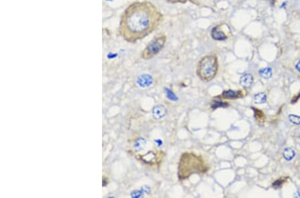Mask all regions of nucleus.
Returning a JSON list of instances; mask_svg holds the SVG:
<instances>
[{"label": "nucleus", "mask_w": 300, "mask_h": 198, "mask_svg": "<svg viewBox=\"0 0 300 198\" xmlns=\"http://www.w3.org/2000/svg\"><path fill=\"white\" fill-rule=\"evenodd\" d=\"M283 183H284V182L281 181V179L277 180V181H276L274 182V183H273V186L275 187H280Z\"/></svg>", "instance_id": "nucleus-21"}, {"label": "nucleus", "mask_w": 300, "mask_h": 198, "mask_svg": "<svg viewBox=\"0 0 300 198\" xmlns=\"http://www.w3.org/2000/svg\"><path fill=\"white\" fill-rule=\"evenodd\" d=\"M145 144H146V140H145L144 138H141L138 139L136 140L134 145V147L135 149V150L137 152L142 150V149H143V147H145Z\"/></svg>", "instance_id": "nucleus-13"}, {"label": "nucleus", "mask_w": 300, "mask_h": 198, "mask_svg": "<svg viewBox=\"0 0 300 198\" xmlns=\"http://www.w3.org/2000/svg\"><path fill=\"white\" fill-rule=\"evenodd\" d=\"M289 120L293 123V124H300V117L294 116V115H290L289 116Z\"/></svg>", "instance_id": "nucleus-17"}, {"label": "nucleus", "mask_w": 300, "mask_h": 198, "mask_svg": "<svg viewBox=\"0 0 300 198\" xmlns=\"http://www.w3.org/2000/svg\"><path fill=\"white\" fill-rule=\"evenodd\" d=\"M164 21V15L148 1L135 2L121 17L119 33L127 42L135 43L156 30Z\"/></svg>", "instance_id": "nucleus-1"}, {"label": "nucleus", "mask_w": 300, "mask_h": 198, "mask_svg": "<svg viewBox=\"0 0 300 198\" xmlns=\"http://www.w3.org/2000/svg\"><path fill=\"white\" fill-rule=\"evenodd\" d=\"M296 69L299 72H300V61H299V62L296 65Z\"/></svg>", "instance_id": "nucleus-23"}, {"label": "nucleus", "mask_w": 300, "mask_h": 198, "mask_svg": "<svg viewBox=\"0 0 300 198\" xmlns=\"http://www.w3.org/2000/svg\"><path fill=\"white\" fill-rule=\"evenodd\" d=\"M167 41V37L162 33L154 37L145 47L142 51V57L144 59H150L154 58L164 47Z\"/></svg>", "instance_id": "nucleus-4"}, {"label": "nucleus", "mask_w": 300, "mask_h": 198, "mask_svg": "<svg viewBox=\"0 0 300 198\" xmlns=\"http://www.w3.org/2000/svg\"><path fill=\"white\" fill-rule=\"evenodd\" d=\"M166 1L170 3H185L189 1V0H166Z\"/></svg>", "instance_id": "nucleus-20"}, {"label": "nucleus", "mask_w": 300, "mask_h": 198, "mask_svg": "<svg viewBox=\"0 0 300 198\" xmlns=\"http://www.w3.org/2000/svg\"><path fill=\"white\" fill-rule=\"evenodd\" d=\"M283 155H284V157L287 161H290V160H292L293 158L294 157V156L295 155V153L292 149L286 148L284 152Z\"/></svg>", "instance_id": "nucleus-14"}, {"label": "nucleus", "mask_w": 300, "mask_h": 198, "mask_svg": "<svg viewBox=\"0 0 300 198\" xmlns=\"http://www.w3.org/2000/svg\"><path fill=\"white\" fill-rule=\"evenodd\" d=\"M208 167L200 156L190 152L183 153L180 157L178 175L179 180H184L193 174H204Z\"/></svg>", "instance_id": "nucleus-2"}, {"label": "nucleus", "mask_w": 300, "mask_h": 198, "mask_svg": "<svg viewBox=\"0 0 300 198\" xmlns=\"http://www.w3.org/2000/svg\"><path fill=\"white\" fill-rule=\"evenodd\" d=\"M137 83L140 87H148L152 84L153 78L149 74H143L139 76Z\"/></svg>", "instance_id": "nucleus-8"}, {"label": "nucleus", "mask_w": 300, "mask_h": 198, "mask_svg": "<svg viewBox=\"0 0 300 198\" xmlns=\"http://www.w3.org/2000/svg\"><path fill=\"white\" fill-rule=\"evenodd\" d=\"M267 97L265 93H258L254 95V102L255 103L262 104L266 102Z\"/></svg>", "instance_id": "nucleus-12"}, {"label": "nucleus", "mask_w": 300, "mask_h": 198, "mask_svg": "<svg viewBox=\"0 0 300 198\" xmlns=\"http://www.w3.org/2000/svg\"><path fill=\"white\" fill-rule=\"evenodd\" d=\"M142 190L143 191V192H146V193H148V194H149V192H150V188L148 187V186H143L142 187Z\"/></svg>", "instance_id": "nucleus-22"}, {"label": "nucleus", "mask_w": 300, "mask_h": 198, "mask_svg": "<svg viewBox=\"0 0 300 198\" xmlns=\"http://www.w3.org/2000/svg\"><path fill=\"white\" fill-rule=\"evenodd\" d=\"M131 196L132 197L139 198V197H143V193H142V191H134L131 192Z\"/></svg>", "instance_id": "nucleus-19"}, {"label": "nucleus", "mask_w": 300, "mask_h": 198, "mask_svg": "<svg viewBox=\"0 0 300 198\" xmlns=\"http://www.w3.org/2000/svg\"><path fill=\"white\" fill-rule=\"evenodd\" d=\"M165 94H166V95L167 98H168L171 101H177L178 99V98L176 97V95L174 94V92L173 91H171L169 89H167V88H165Z\"/></svg>", "instance_id": "nucleus-16"}, {"label": "nucleus", "mask_w": 300, "mask_h": 198, "mask_svg": "<svg viewBox=\"0 0 300 198\" xmlns=\"http://www.w3.org/2000/svg\"><path fill=\"white\" fill-rule=\"evenodd\" d=\"M260 76L265 79H269L272 76V69L271 68H265L259 71Z\"/></svg>", "instance_id": "nucleus-11"}, {"label": "nucleus", "mask_w": 300, "mask_h": 198, "mask_svg": "<svg viewBox=\"0 0 300 198\" xmlns=\"http://www.w3.org/2000/svg\"><path fill=\"white\" fill-rule=\"evenodd\" d=\"M253 109L254 110V112H255V117H256L257 120H259L260 119H262V117H263V114L262 112L259 111V109H255V108H253Z\"/></svg>", "instance_id": "nucleus-18"}, {"label": "nucleus", "mask_w": 300, "mask_h": 198, "mask_svg": "<svg viewBox=\"0 0 300 198\" xmlns=\"http://www.w3.org/2000/svg\"><path fill=\"white\" fill-rule=\"evenodd\" d=\"M219 68L218 57L215 54L207 55L200 59L197 67V75L201 80L210 81L218 73Z\"/></svg>", "instance_id": "nucleus-3"}, {"label": "nucleus", "mask_w": 300, "mask_h": 198, "mask_svg": "<svg viewBox=\"0 0 300 198\" xmlns=\"http://www.w3.org/2000/svg\"><path fill=\"white\" fill-rule=\"evenodd\" d=\"M211 36L217 41H223L227 39V36L224 32L222 25L220 24L215 26L211 30Z\"/></svg>", "instance_id": "nucleus-6"}, {"label": "nucleus", "mask_w": 300, "mask_h": 198, "mask_svg": "<svg viewBox=\"0 0 300 198\" xmlns=\"http://www.w3.org/2000/svg\"><path fill=\"white\" fill-rule=\"evenodd\" d=\"M167 109L165 108L164 105H157L155 106L153 109L152 113L153 117L156 120H160L165 116L167 114Z\"/></svg>", "instance_id": "nucleus-9"}, {"label": "nucleus", "mask_w": 300, "mask_h": 198, "mask_svg": "<svg viewBox=\"0 0 300 198\" xmlns=\"http://www.w3.org/2000/svg\"><path fill=\"white\" fill-rule=\"evenodd\" d=\"M254 77L250 73H244L240 79V83L244 87H249L252 85Z\"/></svg>", "instance_id": "nucleus-10"}, {"label": "nucleus", "mask_w": 300, "mask_h": 198, "mask_svg": "<svg viewBox=\"0 0 300 198\" xmlns=\"http://www.w3.org/2000/svg\"><path fill=\"white\" fill-rule=\"evenodd\" d=\"M138 160L143 161L145 164L153 165L157 163L158 161V154L157 152L154 151H150L145 154H142L137 156Z\"/></svg>", "instance_id": "nucleus-5"}, {"label": "nucleus", "mask_w": 300, "mask_h": 198, "mask_svg": "<svg viewBox=\"0 0 300 198\" xmlns=\"http://www.w3.org/2000/svg\"><path fill=\"white\" fill-rule=\"evenodd\" d=\"M244 94L243 92L241 90H224L222 94H221L220 98H223V99H237L241 98L243 97Z\"/></svg>", "instance_id": "nucleus-7"}, {"label": "nucleus", "mask_w": 300, "mask_h": 198, "mask_svg": "<svg viewBox=\"0 0 300 198\" xmlns=\"http://www.w3.org/2000/svg\"><path fill=\"white\" fill-rule=\"evenodd\" d=\"M229 105V103L227 102H223L222 101H217L214 100L211 103V108L212 109H217L218 108H226Z\"/></svg>", "instance_id": "nucleus-15"}]
</instances>
